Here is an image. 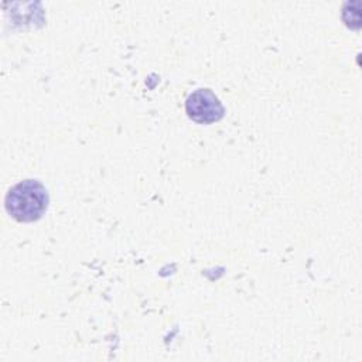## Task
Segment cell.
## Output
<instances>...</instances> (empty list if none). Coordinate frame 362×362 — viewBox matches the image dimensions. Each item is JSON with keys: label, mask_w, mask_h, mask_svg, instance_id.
<instances>
[{"label": "cell", "mask_w": 362, "mask_h": 362, "mask_svg": "<svg viewBox=\"0 0 362 362\" xmlns=\"http://www.w3.org/2000/svg\"><path fill=\"white\" fill-rule=\"evenodd\" d=\"M188 116L198 123L218 122L225 110L218 96L211 89H197L185 100Z\"/></svg>", "instance_id": "obj_2"}, {"label": "cell", "mask_w": 362, "mask_h": 362, "mask_svg": "<svg viewBox=\"0 0 362 362\" xmlns=\"http://www.w3.org/2000/svg\"><path fill=\"white\" fill-rule=\"evenodd\" d=\"M4 206L7 214L16 221L33 222L45 212L48 192L38 180H24L8 189Z\"/></svg>", "instance_id": "obj_1"}]
</instances>
